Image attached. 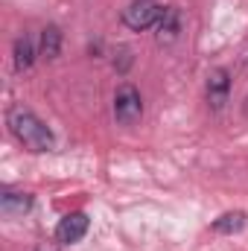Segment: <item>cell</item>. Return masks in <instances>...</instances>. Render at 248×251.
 Here are the masks:
<instances>
[{"label": "cell", "instance_id": "6da1fadb", "mask_svg": "<svg viewBox=\"0 0 248 251\" xmlns=\"http://www.w3.org/2000/svg\"><path fill=\"white\" fill-rule=\"evenodd\" d=\"M6 123L12 128V134H15L29 152H50V149L56 146L53 131L41 123L29 108H24V105H12L9 114H6Z\"/></svg>", "mask_w": 248, "mask_h": 251}, {"label": "cell", "instance_id": "7a4b0ae2", "mask_svg": "<svg viewBox=\"0 0 248 251\" xmlns=\"http://www.w3.org/2000/svg\"><path fill=\"white\" fill-rule=\"evenodd\" d=\"M114 117L120 126H134L143 117V100L134 85H120L114 94Z\"/></svg>", "mask_w": 248, "mask_h": 251}, {"label": "cell", "instance_id": "3957f363", "mask_svg": "<svg viewBox=\"0 0 248 251\" xmlns=\"http://www.w3.org/2000/svg\"><path fill=\"white\" fill-rule=\"evenodd\" d=\"M161 12H164V9H161L155 0H134V3H128V9H123V24L128 29L140 32V29L155 26L158 18H161Z\"/></svg>", "mask_w": 248, "mask_h": 251}, {"label": "cell", "instance_id": "277c9868", "mask_svg": "<svg viewBox=\"0 0 248 251\" xmlns=\"http://www.w3.org/2000/svg\"><path fill=\"white\" fill-rule=\"evenodd\" d=\"M228 94H231V73L225 67L210 70V76H207V105L213 111H222L225 102H228Z\"/></svg>", "mask_w": 248, "mask_h": 251}, {"label": "cell", "instance_id": "5b68a950", "mask_svg": "<svg viewBox=\"0 0 248 251\" xmlns=\"http://www.w3.org/2000/svg\"><path fill=\"white\" fill-rule=\"evenodd\" d=\"M181 32V12L175 6H164L158 24H155V41L158 44H173Z\"/></svg>", "mask_w": 248, "mask_h": 251}, {"label": "cell", "instance_id": "8992f818", "mask_svg": "<svg viewBox=\"0 0 248 251\" xmlns=\"http://www.w3.org/2000/svg\"><path fill=\"white\" fill-rule=\"evenodd\" d=\"M85 234H88V216L85 213H67L59 222V228H56V240L64 243V246L79 243Z\"/></svg>", "mask_w": 248, "mask_h": 251}, {"label": "cell", "instance_id": "52a82bcc", "mask_svg": "<svg viewBox=\"0 0 248 251\" xmlns=\"http://www.w3.org/2000/svg\"><path fill=\"white\" fill-rule=\"evenodd\" d=\"M29 207H32V196H26V193L6 190L0 196V210L6 216H24V213H29Z\"/></svg>", "mask_w": 248, "mask_h": 251}, {"label": "cell", "instance_id": "ba28073f", "mask_svg": "<svg viewBox=\"0 0 248 251\" xmlns=\"http://www.w3.org/2000/svg\"><path fill=\"white\" fill-rule=\"evenodd\" d=\"M15 70L18 73H24V70H29L32 62H35V44H32V38L29 35H21L18 41H15Z\"/></svg>", "mask_w": 248, "mask_h": 251}, {"label": "cell", "instance_id": "9c48e42d", "mask_svg": "<svg viewBox=\"0 0 248 251\" xmlns=\"http://www.w3.org/2000/svg\"><path fill=\"white\" fill-rule=\"evenodd\" d=\"M59 53H62V29L56 24H50V26L41 29V56L44 59H59Z\"/></svg>", "mask_w": 248, "mask_h": 251}, {"label": "cell", "instance_id": "30bf717a", "mask_svg": "<svg viewBox=\"0 0 248 251\" xmlns=\"http://www.w3.org/2000/svg\"><path fill=\"white\" fill-rule=\"evenodd\" d=\"M246 228V213L243 210H231V213H222L216 222H213V231L216 234H237Z\"/></svg>", "mask_w": 248, "mask_h": 251}, {"label": "cell", "instance_id": "8fae6325", "mask_svg": "<svg viewBox=\"0 0 248 251\" xmlns=\"http://www.w3.org/2000/svg\"><path fill=\"white\" fill-rule=\"evenodd\" d=\"M128 64H131V50H128V47H120V50H117V59H114V67H117L120 73H125Z\"/></svg>", "mask_w": 248, "mask_h": 251}, {"label": "cell", "instance_id": "7c38bea8", "mask_svg": "<svg viewBox=\"0 0 248 251\" xmlns=\"http://www.w3.org/2000/svg\"><path fill=\"white\" fill-rule=\"evenodd\" d=\"M35 251H59V246H56V243H38Z\"/></svg>", "mask_w": 248, "mask_h": 251}]
</instances>
